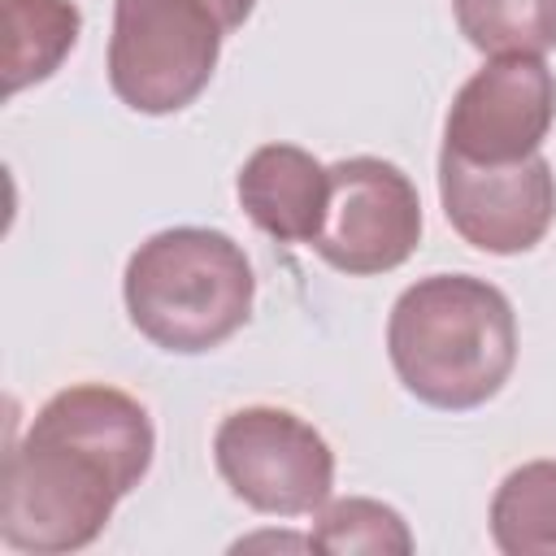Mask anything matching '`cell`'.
<instances>
[{
	"instance_id": "1",
	"label": "cell",
	"mask_w": 556,
	"mask_h": 556,
	"mask_svg": "<svg viewBox=\"0 0 556 556\" xmlns=\"http://www.w3.org/2000/svg\"><path fill=\"white\" fill-rule=\"evenodd\" d=\"M152 452L156 430L135 395L104 382L56 391L4 456L0 539L30 556L91 547L152 469Z\"/></svg>"
},
{
	"instance_id": "2",
	"label": "cell",
	"mask_w": 556,
	"mask_h": 556,
	"mask_svg": "<svg viewBox=\"0 0 556 556\" xmlns=\"http://www.w3.org/2000/svg\"><path fill=\"white\" fill-rule=\"evenodd\" d=\"M387 356L408 395L469 413L495 400L517 365V313L486 278L426 274L391 304Z\"/></svg>"
},
{
	"instance_id": "3",
	"label": "cell",
	"mask_w": 556,
	"mask_h": 556,
	"mask_svg": "<svg viewBox=\"0 0 556 556\" xmlns=\"http://www.w3.org/2000/svg\"><path fill=\"white\" fill-rule=\"evenodd\" d=\"M130 326L174 356L222 348L252 317L256 274L248 252L208 226H169L148 235L122 274Z\"/></svg>"
},
{
	"instance_id": "4",
	"label": "cell",
	"mask_w": 556,
	"mask_h": 556,
	"mask_svg": "<svg viewBox=\"0 0 556 556\" xmlns=\"http://www.w3.org/2000/svg\"><path fill=\"white\" fill-rule=\"evenodd\" d=\"M256 0H113L109 87L148 117L178 113L213 83L222 43Z\"/></svg>"
},
{
	"instance_id": "5",
	"label": "cell",
	"mask_w": 556,
	"mask_h": 556,
	"mask_svg": "<svg viewBox=\"0 0 556 556\" xmlns=\"http://www.w3.org/2000/svg\"><path fill=\"white\" fill-rule=\"evenodd\" d=\"M213 465L230 495L265 517L317 513L334 491V452L317 426L278 404H248L222 417Z\"/></svg>"
},
{
	"instance_id": "6",
	"label": "cell",
	"mask_w": 556,
	"mask_h": 556,
	"mask_svg": "<svg viewBox=\"0 0 556 556\" xmlns=\"http://www.w3.org/2000/svg\"><path fill=\"white\" fill-rule=\"evenodd\" d=\"M421 243V200L413 178L382 156H343L330 165L326 222L313 252L348 274L374 278L400 269Z\"/></svg>"
},
{
	"instance_id": "7",
	"label": "cell",
	"mask_w": 556,
	"mask_h": 556,
	"mask_svg": "<svg viewBox=\"0 0 556 556\" xmlns=\"http://www.w3.org/2000/svg\"><path fill=\"white\" fill-rule=\"evenodd\" d=\"M556 122V74L543 56L508 52L473 70L452 96L443 152L473 165L526 161L543 148Z\"/></svg>"
},
{
	"instance_id": "8",
	"label": "cell",
	"mask_w": 556,
	"mask_h": 556,
	"mask_svg": "<svg viewBox=\"0 0 556 556\" xmlns=\"http://www.w3.org/2000/svg\"><path fill=\"white\" fill-rule=\"evenodd\" d=\"M439 204L469 248L517 256L556 222V174L543 152L508 165H473L439 152Z\"/></svg>"
},
{
	"instance_id": "9",
	"label": "cell",
	"mask_w": 556,
	"mask_h": 556,
	"mask_svg": "<svg viewBox=\"0 0 556 556\" xmlns=\"http://www.w3.org/2000/svg\"><path fill=\"white\" fill-rule=\"evenodd\" d=\"M235 195L256 230L278 243H308L326 222L330 165L300 143H261L235 178Z\"/></svg>"
},
{
	"instance_id": "10",
	"label": "cell",
	"mask_w": 556,
	"mask_h": 556,
	"mask_svg": "<svg viewBox=\"0 0 556 556\" xmlns=\"http://www.w3.org/2000/svg\"><path fill=\"white\" fill-rule=\"evenodd\" d=\"M4 9V91L17 96L61 70L74 52L83 13L74 0H0Z\"/></svg>"
},
{
	"instance_id": "11",
	"label": "cell",
	"mask_w": 556,
	"mask_h": 556,
	"mask_svg": "<svg viewBox=\"0 0 556 556\" xmlns=\"http://www.w3.org/2000/svg\"><path fill=\"white\" fill-rule=\"evenodd\" d=\"M491 543L504 556H556V460H526L491 495Z\"/></svg>"
},
{
	"instance_id": "12",
	"label": "cell",
	"mask_w": 556,
	"mask_h": 556,
	"mask_svg": "<svg viewBox=\"0 0 556 556\" xmlns=\"http://www.w3.org/2000/svg\"><path fill=\"white\" fill-rule=\"evenodd\" d=\"M452 13L460 35L486 56H543L556 48V0H452Z\"/></svg>"
},
{
	"instance_id": "13",
	"label": "cell",
	"mask_w": 556,
	"mask_h": 556,
	"mask_svg": "<svg viewBox=\"0 0 556 556\" xmlns=\"http://www.w3.org/2000/svg\"><path fill=\"white\" fill-rule=\"evenodd\" d=\"M308 539L321 552H374V556H408L413 552L408 521L391 504L369 500V495L326 500L313 513Z\"/></svg>"
}]
</instances>
